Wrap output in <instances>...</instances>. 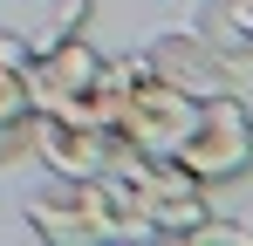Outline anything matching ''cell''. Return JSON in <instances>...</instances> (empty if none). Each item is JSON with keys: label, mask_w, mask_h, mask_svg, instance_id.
Here are the masks:
<instances>
[{"label": "cell", "mask_w": 253, "mask_h": 246, "mask_svg": "<svg viewBox=\"0 0 253 246\" xmlns=\"http://www.w3.org/2000/svg\"><path fill=\"white\" fill-rule=\"evenodd\" d=\"M21 219H28L48 246H89V240H96V219H89V199H83V178H55V185H42V192H28Z\"/></svg>", "instance_id": "ba28073f"}, {"label": "cell", "mask_w": 253, "mask_h": 246, "mask_svg": "<svg viewBox=\"0 0 253 246\" xmlns=\"http://www.w3.org/2000/svg\"><path fill=\"white\" fill-rule=\"evenodd\" d=\"M117 171L130 178V192L144 205V219H151V233H171V240H185L199 219L212 212V185H199L192 171L178 158H151V151H117Z\"/></svg>", "instance_id": "277c9868"}, {"label": "cell", "mask_w": 253, "mask_h": 246, "mask_svg": "<svg viewBox=\"0 0 253 246\" xmlns=\"http://www.w3.org/2000/svg\"><path fill=\"white\" fill-rule=\"evenodd\" d=\"M144 62H151L171 89H185L192 103L226 96V89H233V76H240V69H233L226 55H212L192 28H165V35H151V41H144Z\"/></svg>", "instance_id": "5b68a950"}, {"label": "cell", "mask_w": 253, "mask_h": 246, "mask_svg": "<svg viewBox=\"0 0 253 246\" xmlns=\"http://www.w3.org/2000/svg\"><path fill=\"white\" fill-rule=\"evenodd\" d=\"M192 35L206 41L212 55H226V62H233V69H240V62H253V41L240 35V21H233V14H226V7H219V0H206V7H199V14H192Z\"/></svg>", "instance_id": "9c48e42d"}, {"label": "cell", "mask_w": 253, "mask_h": 246, "mask_svg": "<svg viewBox=\"0 0 253 246\" xmlns=\"http://www.w3.org/2000/svg\"><path fill=\"white\" fill-rule=\"evenodd\" d=\"M171 158L185 164L199 185H233V178H247L253 171V110L226 89V96H206L192 123H185V137H178V151Z\"/></svg>", "instance_id": "3957f363"}, {"label": "cell", "mask_w": 253, "mask_h": 246, "mask_svg": "<svg viewBox=\"0 0 253 246\" xmlns=\"http://www.w3.org/2000/svg\"><path fill=\"white\" fill-rule=\"evenodd\" d=\"M219 7H226V14H233V21H240V35L253 41V0H219Z\"/></svg>", "instance_id": "30bf717a"}, {"label": "cell", "mask_w": 253, "mask_h": 246, "mask_svg": "<svg viewBox=\"0 0 253 246\" xmlns=\"http://www.w3.org/2000/svg\"><path fill=\"white\" fill-rule=\"evenodd\" d=\"M28 89H35V110L69 123H96L110 130L117 123V62L96 55L83 35H55L28 48ZM117 137V130H110Z\"/></svg>", "instance_id": "6da1fadb"}, {"label": "cell", "mask_w": 253, "mask_h": 246, "mask_svg": "<svg viewBox=\"0 0 253 246\" xmlns=\"http://www.w3.org/2000/svg\"><path fill=\"white\" fill-rule=\"evenodd\" d=\"M240 233H247V246H253V205H247V212H240Z\"/></svg>", "instance_id": "8fae6325"}, {"label": "cell", "mask_w": 253, "mask_h": 246, "mask_svg": "<svg viewBox=\"0 0 253 246\" xmlns=\"http://www.w3.org/2000/svg\"><path fill=\"white\" fill-rule=\"evenodd\" d=\"M124 144L96 123H69V117H48L35 110V158L48 164V178H96L103 164L117 158Z\"/></svg>", "instance_id": "8992f818"}, {"label": "cell", "mask_w": 253, "mask_h": 246, "mask_svg": "<svg viewBox=\"0 0 253 246\" xmlns=\"http://www.w3.org/2000/svg\"><path fill=\"white\" fill-rule=\"evenodd\" d=\"M35 158V89H28V41L0 28V164Z\"/></svg>", "instance_id": "52a82bcc"}, {"label": "cell", "mask_w": 253, "mask_h": 246, "mask_svg": "<svg viewBox=\"0 0 253 246\" xmlns=\"http://www.w3.org/2000/svg\"><path fill=\"white\" fill-rule=\"evenodd\" d=\"M192 96L185 89H171L151 62H144V48L137 55H117V144L124 151H151V158H171L178 151V137H185V123H192Z\"/></svg>", "instance_id": "7a4b0ae2"}]
</instances>
